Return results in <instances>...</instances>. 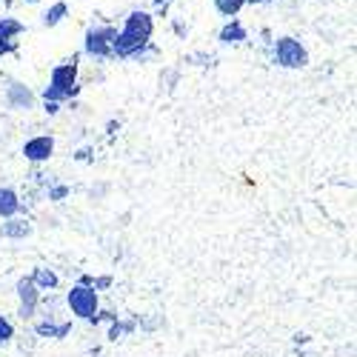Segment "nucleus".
<instances>
[{
  "instance_id": "obj_1",
  "label": "nucleus",
  "mask_w": 357,
  "mask_h": 357,
  "mask_svg": "<svg viewBox=\"0 0 357 357\" xmlns=\"http://www.w3.org/2000/svg\"><path fill=\"white\" fill-rule=\"evenodd\" d=\"M149 38H152V17L143 15V12H135V15L126 20L123 35H114L112 52H117V54H132V52L140 49Z\"/></svg>"
},
{
  "instance_id": "obj_2",
  "label": "nucleus",
  "mask_w": 357,
  "mask_h": 357,
  "mask_svg": "<svg viewBox=\"0 0 357 357\" xmlns=\"http://www.w3.org/2000/svg\"><path fill=\"white\" fill-rule=\"evenodd\" d=\"M75 77H77L75 63L57 66V69L52 72V86L46 89V100H61V98L72 95V92H75Z\"/></svg>"
},
{
  "instance_id": "obj_3",
  "label": "nucleus",
  "mask_w": 357,
  "mask_h": 357,
  "mask_svg": "<svg viewBox=\"0 0 357 357\" xmlns=\"http://www.w3.org/2000/svg\"><path fill=\"white\" fill-rule=\"evenodd\" d=\"M278 61L289 69H297V66H306V49L291 40V38H283L278 40Z\"/></svg>"
},
{
  "instance_id": "obj_4",
  "label": "nucleus",
  "mask_w": 357,
  "mask_h": 357,
  "mask_svg": "<svg viewBox=\"0 0 357 357\" xmlns=\"http://www.w3.org/2000/svg\"><path fill=\"white\" fill-rule=\"evenodd\" d=\"M69 306H72V309H75V314H80V317H92V314H95V309H98V297H95V291H92V289L77 286V289H72V291H69Z\"/></svg>"
},
{
  "instance_id": "obj_5",
  "label": "nucleus",
  "mask_w": 357,
  "mask_h": 357,
  "mask_svg": "<svg viewBox=\"0 0 357 357\" xmlns=\"http://www.w3.org/2000/svg\"><path fill=\"white\" fill-rule=\"evenodd\" d=\"M114 29H100V32H89V38H86V49L92 52V54H109L112 52V43L109 40H114Z\"/></svg>"
},
{
  "instance_id": "obj_6",
  "label": "nucleus",
  "mask_w": 357,
  "mask_h": 357,
  "mask_svg": "<svg viewBox=\"0 0 357 357\" xmlns=\"http://www.w3.org/2000/svg\"><path fill=\"white\" fill-rule=\"evenodd\" d=\"M52 149H54L52 137H35V140H29V143H26L23 155H26L29 160H46V158L52 155Z\"/></svg>"
},
{
  "instance_id": "obj_7",
  "label": "nucleus",
  "mask_w": 357,
  "mask_h": 357,
  "mask_svg": "<svg viewBox=\"0 0 357 357\" xmlns=\"http://www.w3.org/2000/svg\"><path fill=\"white\" fill-rule=\"evenodd\" d=\"M20 297H23V314H32L35 312V303H38V291H35V283L32 280H20Z\"/></svg>"
},
{
  "instance_id": "obj_8",
  "label": "nucleus",
  "mask_w": 357,
  "mask_h": 357,
  "mask_svg": "<svg viewBox=\"0 0 357 357\" xmlns=\"http://www.w3.org/2000/svg\"><path fill=\"white\" fill-rule=\"evenodd\" d=\"M17 197H15V192H9V189H0V215H15L17 212Z\"/></svg>"
},
{
  "instance_id": "obj_9",
  "label": "nucleus",
  "mask_w": 357,
  "mask_h": 357,
  "mask_svg": "<svg viewBox=\"0 0 357 357\" xmlns=\"http://www.w3.org/2000/svg\"><path fill=\"white\" fill-rule=\"evenodd\" d=\"M215 3H218V9L223 15H237V12H241V6H243V0H215Z\"/></svg>"
},
{
  "instance_id": "obj_10",
  "label": "nucleus",
  "mask_w": 357,
  "mask_h": 357,
  "mask_svg": "<svg viewBox=\"0 0 357 357\" xmlns=\"http://www.w3.org/2000/svg\"><path fill=\"white\" fill-rule=\"evenodd\" d=\"M20 32V23L15 20H0V40H9V35H17Z\"/></svg>"
},
{
  "instance_id": "obj_11",
  "label": "nucleus",
  "mask_w": 357,
  "mask_h": 357,
  "mask_svg": "<svg viewBox=\"0 0 357 357\" xmlns=\"http://www.w3.org/2000/svg\"><path fill=\"white\" fill-rule=\"evenodd\" d=\"M243 38H246V32H243V29L237 26V23L223 29V40H243Z\"/></svg>"
},
{
  "instance_id": "obj_12",
  "label": "nucleus",
  "mask_w": 357,
  "mask_h": 357,
  "mask_svg": "<svg viewBox=\"0 0 357 357\" xmlns=\"http://www.w3.org/2000/svg\"><path fill=\"white\" fill-rule=\"evenodd\" d=\"M3 234L20 237V234H29V226H26V223H6V226H3Z\"/></svg>"
},
{
  "instance_id": "obj_13",
  "label": "nucleus",
  "mask_w": 357,
  "mask_h": 357,
  "mask_svg": "<svg viewBox=\"0 0 357 357\" xmlns=\"http://www.w3.org/2000/svg\"><path fill=\"white\" fill-rule=\"evenodd\" d=\"M63 15H66V6H63V3H57V6H52V12L46 15V23H49V26H54V23L61 20Z\"/></svg>"
},
{
  "instance_id": "obj_14",
  "label": "nucleus",
  "mask_w": 357,
  "mask_h": 357,
  "mask_svg": "<svg viewBox=\"0 0 357 357\" xmlns=\"http://www.w3.org/2000/svg\"><path fill=\"white\" fill-rule=\"evenodd\" d=\"M35 280H38L40 286H57V278H54L52 272H46V269H40V272L35 275Z\"/></svg>"
},
{
  "instance_id": "obj_15",
  "label": "nucleus",
  "mask_w": 357,
  "mask_h": 357,
  "mask_svg": "<svg viewBox=\"0 0 357 357\" xmlns=\"http://www.w3.org/2000/svg\"><path fill=\"white\" fill-rule=\"evenodd\" d=\"M12 103H23V106H29V103H32V95H29V92H20V89H12Z\"/></svg>"
},
{
  "instance_id": "obj_16",
  "label": "nucleus",
  "mask_w": 357,
  "mask_h": 357,
  "mask_svg": "<svg viewBox=\"0 0 357 357\" xmlns=\"http://www.w3.org/2000/svg\"><path fill=\"white\" fill-rule=\"evenodd\" d=\"M12 337V326L6 320H0V340H9Z\"/></svg>"
}]
</instances>
